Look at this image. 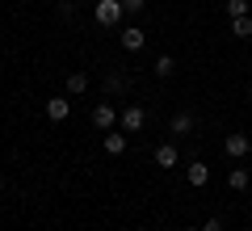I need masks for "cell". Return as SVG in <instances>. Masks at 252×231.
<instances>
[{
    "mask_svg": "<svg viewBox=\"0 0 252 231\" xmlns=\"http://www.w3.org/2000/svg\"><path fill=\"white\" fill-rule=\"evenodd\" d=\"M122 0H97V9H93V17L101 21V26H118L122 21Z\"/></svg>",
    "mask_w": 252,
    "mask_h": 231,
    "instance_id": "6da1fadb",
    "label": "cell"
},
{
    "mask_svg": "<svg viewBox=\"0 0 252 231\" xmlns=\"http://www.w3.org/2000/svg\"><path fill=\"white\" fill-rule=\"evenodd\" d=\"M118 122H122V131H126V134H135V131H143L147 114H143V105H126L122 114H118Z\"/></svg>",
    "mask_w": 252,
    "mask_h": 231,
    "instance_id": "7a4b0ae2",
    "label": "cell"
},
{
    "mask_svg": "<svg viewBox=\"0 0 252 231\" xmlns=\"http://www.w3.org/2000/svg\"><path fill=\"white\" fill-rule=\"evenodd\" d=\"M114 122H118V109L109 105V101L93 105V126H97V131H114Z\"/></svg>",
    "mask_w": 252,
    "mask_h": 231,
    "instance_id": "3957f363",
    "label": "cell"
},
{
    "mask_svg": "<svg viewBox=\"0 0 252 231\" xmlns=\"http://www.w3.org/2000/svg\"><path fill=\"white\" fill-rule=\"evenodd\" d=\"M223 151L231 156V160H240V156H248V151H252V139H248V134H227Z\"/></svg>",
    "mask_w": 252,
    "mask_h": 231,
    "instance_id": "277c9868",
    "label": "cell"
},
{
    "mask_svg": "<svg viewBox=\"0 0 252 231\" xmlns=\"http://www.w3.org/2000/svg\"><path fill=\"white\" fill-rule=\"evenodd\" d=\"M67 114H72V101L67 97H51L46 101V118H51V122H63Z\"/></svg>",
    "mask_w": 252,
    "mask_h": 231,
    "instance_id": "5b68a950",
    "label": "cell"
},
{
    "mask_svg": "<svg viewBox=\"0 0 252 231\" xmlns=\"http://www.w3.org/2000/svg\"><path fill=\"white\" fill-rule=\"evenodd\" d=\"M143 42H147V34L139 26H126L122 30V46H126V51H143Z\"/></svg>",
    "mask_w": 252,
    "mask_h": 231,
    "instance_id": "8992f818",
    "label": "cell"
},
{
    "mask_svg": "<svg viewBox=\"0 0 252 231\" xmlns=\"http://www.w3.org/2000/svg\"><path fill=\"white\" fill-rule=\"evenodd\" d=\"M156 164H160V168H177V147H172V143H160V147H156Z\"/></svg>",
    "mask_w": 252,
    "mask_h": 231,
    "instance_id": "52a82bcc",
    "label": "cell"
},
{
    "mask_svg": "<svg viewBox=\"0 0 252 231\" xmlns=\"http://www.w3.org/2000/svg\"><path fill=\"white\" fill-rule=\"evenodd\" d=\"M185 177H189V185H206V181H210V168H206L202 160H193V164L185 168Z\"/></svg>",
    "mask_w": 252,
    "mask_h": 231,
    "instance_id": "ba28073f",
    "label": "cell"
},
{
    "mask_svg": "<svg viewBox=\"0 0 252 231\" xmlns=\"http://www.w3.org/2000/svg\"><path fill=\"white\" fill-rule=\"evenodd\" d=\"M126 89H130V80H126L122 71H109V76H105V93H114V97H122Z\"/></svg>",
    "mask_w": 252,
    "mask_h": 231,
    "instance_id": "9c48e42d",
    "label": "cell"
},
{
    "mask_svg": "<svg viewBox=\"0 0 252 231\" xmlns=\"http://www.w3.org/2000/svg\"><path fill=\"white\" fill-rule=\"evenodd\" d=\"M172 134H189L193 131V114H172V126H168Z\"/></svg>",
    "mask_w": 252,
    "mask_h": 231,
    "instance_id": "30bf717a",
    "label": "cell"
},
{
    "mask_svg": "<svg viewBox=\"0 0 252 231\" xmlns=\"http://www.w3.org/2000/svg\"><path fill=\"white\" fill-rule=\"evenodd\" d=\"M84 89H89V76H84V71H72V76H67V93H72V97H80Z\"/></svg>",
    "mask_w": 252,
    "mask_h": 231,
    "instance_id": "8fae6325",
    "label": "cell"
},
{
    "mask_svg": "<svg viewBox=\"0 0 252 231\" xmlns=\"http://www.w3.org/2000/svg\"><path fill=\"white\" fill-rule=\"evenodd\" d=\"M156 76H160V80H168V76H172V71H177V63H172V55H160V59H156Z\"/></svg>",
    "mask_w": 252,
    "mask_h": 231,
    "instance_id": "7c38bea8",
    "label": "cell"
},
{
    "mask_svg": "<svg viewBox=\"0 0 252 231\" xmlns=\"http://www.w3.org/2000/svg\"><path fill=\"white\" fill-rule=\"evenodd\" d=\"M105 151H109V156H122V151H126V134H114V131H109V134H105Z\"/></svg>",
    "mask_w": 252,
    "mask_h": 231,
    "instance_id": "4fadbf2b",
    "label": "cell"
},
{
    "mask_svg": "<svg viewBox=\"0 0 252 231\" xmlns=\"http://www.w3.org/2000/svg\"><path fill=\"white\" fill-rule=\"evenodd\" d=\"M248 181H252V172H248V168H231L227 185H231V189H248Z\"/></svg>",
    "mask_w": 252,
    "mask_h": 231,
    "instance_id": "5bb4252c",
    "label": "cell"
},
{
    "mask_svg": "<svg viewBox=\"0 0 252 231\" xmlns=\"http://www.w3.org/2000/svg\"><path fill=\"white\" fill-rule=\"evenodd\" d=\"M231 34L235 38H252V21L248 17H231Z\"/></svg>",
    "mask_w": 252,
    "mask_h": 231,
    "instance_id": "9a60e30c",
    "label": "cell"
},
{
    "mask_svg": "<svg viewBox=\"0 0 252 231\" xmlns=\"http://www.w3.org/2000/svg\"><path fill=\"white\" fill-rule=\"evenodd\" d=\"M227 17H248V0H227Z\"/></svg>",
    "mask_w": 252,
    "mask_h": 231,
    "instance_id": "2e32d148",
    "label": "cell"
},
{
    "mask_svg": "<svg viewBox=\"0 0 252 231\" xmlns=\"http://www.w3.org/2000/svg\"><path fill=\"white\" fill-rule=\"evenodd\" d=\"M143 4H147V0H122V9H126V13H143Z\"/></svg>",
    "mask_w": 252,
    "mask_h": 231,
    "instance_id": "e0dca14e",
    "label": "cell"
},
{
    "mask_svg": "<svg viewBox=\"0 0 252 231\" xmlns=\"http://www.w3.org/2000/svg\"><path fill=\"white\" fill-rule=\"evenodd\" d=\"M202 231H223V219H215V214H210V219L202 223Z\"/></svg>",
    "mask_w": 252,
    "mask_h": 231,
    "instance_id": "ac0fdd59",
    "label": "cell"
},
{
    "mask_svg": "<svg viewBox=\"0 0 252 231\" xmlns=\"http://www.w3.org/2000/svg\"><path fill=\"white\" fill-rule=\"evenodd\" d=\"M0 194H4V177H0Z\"/></svg>",
    "mask_w": 252,
    "mask_h": 231,
    "instance_id": "d6986e66",
    "label": "cell"
},
{
    "mask_svg": "<svg viewBox=\"0 0 252 231\" xmlns=\"http://www.w3.org/2000/svg\"><path fill=\"white\" fill-rule=\"evenodd\" d=\"M185 231H202V227H185Z\"/></svg>",
    "mask_w": 252,
    "mask_h": 231,
    "instance_id": "ffe728a7",
    "label": "cell"
},
{
    "mask_svg": "<svg viewBox=\"0 0 252 231\" xmlns=\"http://www.w3.org/2000/svg\"><path fill=\"white\" fill-rule=\"evenodd\" d=\"M248 101H252V89H248Z\"/></svg>",
    "mask_w": 252,
    "mask_h": 231,
    "instance_id": "44dd1931",
    "label": "cell"
}]
</instances>
